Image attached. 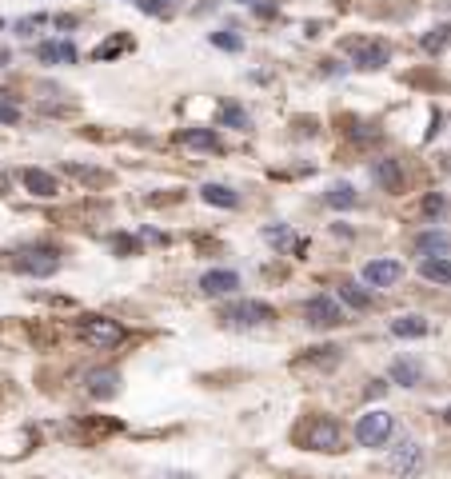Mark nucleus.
<instances>
[{
  "instance_id": "f257e3e1",
  "label": "nucleus",
  "mask_w": 451,
  "mask_h": 479,
  "mask_svg": "<svg viewBox=\"0 0 451 479\" xmlns=\"http://www.w3.org/2000/svg\"><path fill=\"white\" fill-rule=\"evenodd\" d=\"M292 440L300 443V447H307V452H319V455L343 452V428H340V419H331V416L304 419V423L292 431Z\"/></svg>"
},
{
  "instance_id": "f03ea898",
  "label": "nucleus",
  "mask_w": 451,
  "mask_h": 479,
  "mask_svg": "<svg viewBox=\"0 0 451 479\" xmlns=\"http://www.w3.org/2000/svg\"><path fill=\"white\" fill-rule=\"evenodd\" d=\"M76 332L84 340L88 347H96V352H108L124 340V324L120 319H108V316H80L76 319Z\"/></svg>"
},
{
  "instance_id": "7ed1b4c3",
  "label": "nucleus",
  "mask_w": 451,
  "mask_h": 479,
  "mask_svg": "<svg viewBox=\"0 0 451 479\" xmlns=\"http://www.w3.org/2000/svg\"><path fill=\"white\" fill-rule=\"evenodd\" d=\"M391 431H395V416L376 407V411H364L360 423H355V443L360 447H383L391 440Z\"/></svg>"
},
{
  "instance_id": "20e7f679",
  "label": "nucleus",
  "mask_w": 451,
  "mask_h": 479,
  "mask_svg": "<svg viewBox=\"0 0 451 479\" xmlns=\"http://www.w3.org/2000/svg\"><path fill=\"white\" fill-rule=\"evenodd\" d=\"M304 324L307 328H316V332H331V328H340L343 324V307L336 295H312L304 304Z\"/></svg>"
},
{
  "instance_id": "39448f33",
  "label": "nucleus",
  "mask_w": 451,
  "mask_h": 479,
  "mask_svg": "<svg viewBox=\"0 0 451 479\" xmlns=\"http://www.w3.org/2000/svg\"><path fill=\"white\" fill-rule=\"evenodd\" d=\"M224 319L232 328H264L276 319V307L264 304V300H236L232 307H224Z\"/></svg>"
},
{
  "instance_id": "423d86ee",
  "label": "nucleus",
  "mask_w": 451,
  "mask_h": 479,
  "mask_svg": "<svg viewBox=\"0 0 451 479\" xmlns=\"http://www.w3.org/2000/svg\"><path fill=\"white\" fill-rule=\"evenodd\" d=\"M13 268L25 276H52L61 268V260L52 248H20V252H13Z\"/></svg>"
},
{
  "instance_id": "0eeeda50",
  "label": "nucleus",
  "mask_w": 451,
  "mask_h": 479,
  "mask_svg": "<svg viewBox=\"0 0 451 479\" xmlns=\"http://www.w3.org/2000/svg\"><path fill=\"white\" fill-rule=\"evenodd\" d=\"M419 467H424V447H419L415 440H400L395 447H391V455H388V471H391V475L412 479V475H419Z\"/></svg>"
},
{
  "instance_id": "6e6552de",
  "label": "nucleus",
  "mask_w": 451,
  "mask_h": 479,
  "mask_svg": "<svg viewBox=\"0 0 451 479\" xmlns=\"http://www.w3.org/2000/svg\"><path fill=\"white\" fill-rule=\"evenodd\" d=\"M348 52H352V64L360 72H376V68H383L391 60V49L383 40H352Z\"/></svg>"
},
{
  "instance_id": "1a4fd4ad",
  "label": "nucleus",
  "mask_w": 451,
  "mask_h": 479,
  "mask_svg": "<svg viewBox=\"0 0 451 479\" xmlns=\"http://www.w3.org/2000/svg\"><path fill=\"white\" fill-rule=\"evenodd\" d=\"M403 280V264L400 260H371L364 268V283L367 288H391Z\"/></svg>"
},
{
  "instance_id": "9d476101",
  "label": "nucleus",
  "mask_w": 451,
  "mask_h": 479,
  "mask_svg": "<svg viewBox=\"0 0 451 479\" xmlns=\"http://www.w3.org/2000/svg\"><path fill=\"white\" fill-rule=\"evenodd\" d=\"M412 252L419 260H427V256H447L451 252V236L443 232V228H427V232H419L412 240Z\"/></svg>"
},
{
  "instance_id": "9b49d317",
  "label": "nucleus",
  "mask_w": 451,
  "mask_h": 479,
  "mask_svg": "<svg viewBox=\"0 0 451 479\" xmlns=\"http://www.w3.org/2000/svg\"><path fill=\"white\" fill-rule=\"evenodd\" d=\"M371 180H376L383 192H403V160H391V156L376 160V164H371Z\"/></svg>"
},
{
  "instance_id": "f8f14e48",
  "label": "nucleus",
  "mask_w": 451,
  "mask_h": 479,
  "mask_svg": "<svg viewBox=\"0 0 451 479\" xmlns=\"http://www.w3.org/2000/svg\"><path fill=\"white\" fill-rule=\"evenodd\" d=\"M84 388L96 395V400H112V395L120 392V371L116 368H92L84 376Z\"/></svg>"
},
{
  "instance_id": "ddd939ff",
  "label": "nucleus",
  "mask_w": 451,
  "mask_h": 479,
  "mask_svg": "<svg viewBox=\"0 0 451 479\" xmlns=\"http://www.w3.org/2000/svg\"><path fill=\"white\" fill-rule=\"evenodd\" d=\"M236 288H240V276L228 272V268H212V272L200 276V292H208V295H228V292H236Z\"/></svg>"
},
{
  "instance_id": "4468645a",
  "label": "nucleus",
  "mask_w": 451,
  "mask_h": 479,
  "mask_svg": "<svg viewBox=\"0 0 451 479\" xmlns=\"http://www.w3.org/2000/svg\"><path fill=\"white\" fill-rule=\"evenodd\" d=\"M20 184L28 188V192H32V196H56V192H61V184H56V176L52 172H44V168H25V172H20Z\"/></svg>"
},
{
  "instance_id": "2eb2a0df",
  "label": "nucleus",
  "mask_w": 451,
  "mask_h": 479,
  "mask_svg": "<svg viewBox=\"0 0 451 479\" xmlns=\"http://www.w3.org/2000/svg\"><path fill=\"white\" fill-rule=\"evenodd\" d=\"M391 383L419 388V383H424V364H419V359H395V364H391Z\"/></svg>"
},
{
  "instance_id": "dca6fc26",
  "label": "nucleus",
  "mask_w": 451,
  "mask_h": 479,
  "mask_svg": "<svg viewBox=\"0 0 451 479\" xmlns=\"http://www.w3.org/2000/svg\"><path fill=\"white\" fill-rule=\"evenodd\" d=\"M184 148H196V152H220V136L212 128H184L180 132Z\"/></svg>"
},
{
  "instance_id": "f3484780",
  "label": "nucleus",
  "mask_w": 451,
  "mask_h": 479,
  "mask_svg": "<svg viewBox=\"0 0 451 479\" xmlns=\"http://www.w3.org/2000/svg\"><path fill=\"white\" fill-rule=\"evenodd\" d=\"M431 332V324L424 316H400L391 319V336H400V340H424Z\"/></svg>"
},
{
  "instance_id": "a211bd4d",
  "label": "nucleus",
  "mask_w": 451,
  "mask_h": 479,
  "mask_svg": "<svg viewBox=\"0 0 451 479\" xmlns=\"http://www.w3.org/2000/svg\"><path fill=\"white\" fill-rule=\"evenodd\" d=\"M37 60L40 64H76L80 56H76L72 44H52V40H44V44H37Z\"/></svg>"
},
{
  "instance_id": "6ab92c4d",
  "label": "nucleus",
  "mask_w": 451,
  "mask_h": 479,
  "mask_svg": "<svg viewBox=\"0 0 451 479\" xmlns=\"http://www.w3.org/2000/svg\"><path fill=\"white\" fill-rule=\"evenodd\" d=\"M419 276L427 283H451V260L447 256H427L419 260Z\"/></svg>"
},
{
  "instance_id": "aec40b11",
  "label": "nucleus",
  "mask_w": 451,
  "mask_h": 479,
  "mask_svg": "<svg viewBox=\"0 0 451 479\" xmlns=\"http://www.w3.org/2000/svg\"><path fill=\"white\" fill-rule=\"evenodd\" d=\"M340 364V347H312L304 359H296L292 368L304 371V368H336Z\"/></svg>"
},
{
  "instance_id": "412c9836",
  "label": "nucleus",
  "mask_w": 451,
  "mask_h": 479,
  "mask_svg": "<svg viewBox=\"0 0 451 479\" xmlns=\"http://www.w3.org/2000/svg\"><path fill=\"white\" fill-rule=\"evenodd\" d=\"M200 196L208 200V204H216V208H240V192H232L228 184H204L200 188Z\"/></svg>"
},
{
  "instance_id": "4be33fe9",
  "label": "nucleus",
  "mask_w": 451,
  "mask_h": 479,
  "mask_svg": "<svg viewBox=\"0 0 451 479\" xmlns=\"http://www.w3.org/2000/svg\"><path fill=\"white\" fill-rule=\"evenodd\" d=\"M340 300L343 304H352L355 312L371 307V292H367L364 283H355V280H340Z\"/></svg>"
},
{
  "instance_id": "5701e85b",
  "label": "nucleus",
  "mask_w": 451,
  "mask_h": 479,
  "mask_svg": "<svg viewBox=\"0 0 451 479\" xmlns=\"http://www.w3.org/2000/svg\"><path fill=\"white\" fill-rule=\"evenodd\" d=\"M324 204H328V208H355V204H360V196H355V188L352 184H336V188H328V192H324Z\"/></svg>"
},
{
  "instance_id": "b1692460",
  "label": "nucleus",
  "mask_w": 451,
  "mask_h": 479,
  "mask_svg": "<svg viewBox=\"0 0 451 479\" xmlns=\"http://www.w3.org/2000/svg\"><path fill=\"white\" fill-rule=\"evenodd\" d=\"M220 124H224V128H240V132H244V128H252V116H248L240 104L224 100V104H220Z\"/></svg>"
},
{
  "instance_id": "393cba45",
  "label": "nucleus",
  "mask_w": 451,
  "mask_h": 479,
  "mask_svg": "<svg viewBox=\"0 0 451 479\" xmlns=\"http://www.w3.org/2000/svg\"><path fill=\"white\" fill-rule=\"evenodd\" d=\"M128 49H132V40L128 37H108L92 56H96V60H112V56H120V52H128Z\"/></svg>"
},
{
  "instance_id": "a878e982",
  "label": "nucleus",
  "mask_w": 451,
  "mask_h": 479,
  "mask_svg": "<svg viewBox=\"0 0 451 479\" xmlns=\"http://www.w3.org/2000/svg\"><path fill=\"white\" fill-rule=\"evenodd\" d=\"M419 44H424V52H436V56H439V52L451 44V28H447V25H443V28H431V32H427Z\"/></svg>"
},
{
  "instance_id": "bb28decb",
  "label": "nucleus",
  "mask_w": 451,
  "mask_h": 479,
  "mask_svg": "<svg viewBox=\"0 0 451 479\" xmlns=\"http://www.w3.org/2000/svg\"><path fill=\"white\" fill-rule=\"evenodd\" d=\"M68 176H76V180H84V184H108V176L96 172V168H84V164H68L64 168Z\"/></svg>"
},
{
  "instance_id": "cd10ccee",
  "label": "nucleus",
  "mask_w": 451,
  "mask_h": 479,
  "mask_svg": "<svg viewBox=\"0 0 451 479\" xmlns=\"http://www.w3.org/2000/svg\"><path fill=\"white\" fill-rule=\"evenodd\" d=\"M212 44L224 52H244V37H236V32H212Z\"/></svg>"
},
{
  "instance_id": "c85d7f7f",
  "label": "nucleus",
  "mask_w": 451,
  "mask_h": 479,
  "mask_svg": "<svg viewBox=\"0 0 451 479\" xmlns=\"http://www.w3.org/2000/svg\"><path fill=\"white\" fill-rule=\"evenodd\" d=\"M264 240H268V244H276V248L292 244V236H288V228H284V224H276V228H264Z\"/></svg>"
},
{
  "instance_id": "c756f323",
  "label": "nucleus",
  "mask_w": 451,
  "mask_h": 479,
  "mask_svg": "<svg viewBox=\"0 0 451 479\" xmlns=\"http://www.w3.org/2000/svg\"><path fill=\"white\" fill-rule=\"evenodd\" d=\"M40 25H49V16H44V13L25 16V20H16V32H20V37H28V32H32V28H40Z\"/></svg>"
},
{
  "instance_id": "7c9ffc66",
  "label": "nucleus",
  "mask_w": 451,
  "mask_h": 479,
  "mask_svg": "<svg viewBox=\"0 0 451 479\" xmlns=\"http://www.w3.org/2000/svg\"><path fill=\"white\" fill-rule=\"evenodd\" d=\"M447 208V200L439 196V192H431V196H424V216H439V212Z\"/></svg>"
},
{
  "instance_id": "2f4dec72",
  "label": "nucleus",
  "mask_w": 451,
  "mask_h": 479,
  "mask_svg": "<svg viewBox=\"0 0 451 479\" xmlns=\"http://www.w3.org/2000/svg\"><path fill=\"white\" fill-rule=\"evenodd\" d=\"M0 120H4V124L20 120V108H16V104H8V100H4V92H0Z\"/></svg>"
},
{
  "instance_id": "473e14b6",
  "label": "nucleus",
  "mask_w": 451,
  "mask_h": 479,
  "mask_svg": "<svg viewBox=\"0 0 451 479\" xmlns=\"http://www.w3.org/2000/svg\"><path fill=\"white\" fill-rule=\"evenodd\" d=\"M112 248H116V252H124V256H136V240H132V236H116V240H112Z\"/></svg>"
},
{
  "instance_id": "72a5a7b5",
  "label": "nucleus",
  "mask_w": 451,
  "mask_h": 479,
  "mask_svg": "<svg viewBox=\"0 0 451 479\" xmlns=\"http://www.w3.org/2000/svg\"><path fill=\"white\" fill-rule=\"evenodd\" d=\"M388 392V380H371L367 383V395H383Z\"/></svg>"
},
{
  "instance_id": "f704fd0d",
  "label": "nucleus",
  "mask_w": 451,
  "mask_h": 479,
  "mask_svg": "<svg viewBox=\"0 0 451 479\" xmlns=\"http://www.w3.org/2000/svg\"><path fill=\"white\" fill-rule=\"evenodd\" d=\"M152 479H192L188 471H160V475H152Z\"/></svg>"
},
{
  "instance_id": "c9c22d12",
  "label": "nucleus",
  "mask_w": 451,
  "mask_h": 479,
  "mask_svg": "<svg viewBox=\"0 0 451 479\" xmlns=\"http://www.w3.org/2000/svg\"><path fill=\"white\" fill-rule=\"evenodd\" d=\"M52 25H56V28H76V16H56Z\"/></svg>"
},
{
  "instance_id": "e433bc0d",
  "label": "nucleus",
  "mask_w": 451,
  "mask_h": 479,
  "mask_svg": "<svg viewBox=\"0 0 451 479\" xmlns=\"http://www.w3.org/2000/svg\"><path fill=\"white\" fill-rule=\"evenodd\" d=\"M4 64H8V52H0V68H4Z\"/></svg>"
},
{
  "instance_id": "4c0bfd02",
  "label": "nucleus",
  "mask_w": 451,
  "mask_h": 479,
  "mask_svg": "<svg viewBox=\"0 0 451 479\" xmlns=\"http://www.w3.org/2000/svg\"><path fill=\"white\" fill-rule=\"evenodd\" d=\"M443 419H447V423H451V407H447V411H443Z\"/></svg>"
},
{
  "instance_id": "58836bf2",
  "label": "nucleus",
  "mask_w": 451,
  "mask_h": 479,
  "mask_svg": "<svg viewBox=\"0 0 451 479\" xmlns=\"http://www.w3.org/2000/svg\"><path fill=\"white\" fill-rule=\"evenodd\" d=\"M236 4H256V0H236Z\"/></svg>"
}]
</instances>
